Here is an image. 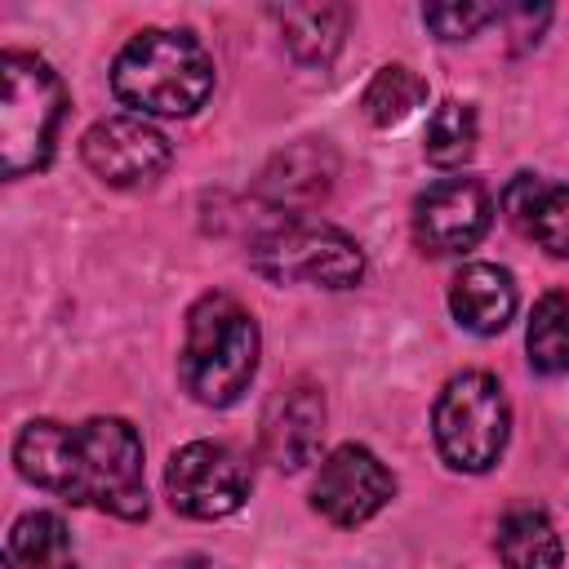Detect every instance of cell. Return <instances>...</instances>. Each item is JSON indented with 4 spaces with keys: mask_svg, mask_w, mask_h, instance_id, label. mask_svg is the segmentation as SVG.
Segmentation results:
<instances>
[{
    "mask_svg": "<svg viewBox=\"0 0 569 569\" xmlns=\"http://www.w3.org/2000/svg\"><path fill=\"white\" fill-rule=\"evenodd\" d=\"M4 569H76L67 525L53 511H27L4 542Z\"/></svg>",
    "mask_w": 569,
    "mask_h": 569,
    "instance_id": "16",
    "label": "cell"
},
{
    "mask_svg": "<svg viewBox=\"0 0 569 569\" xmlns=\"http://www.w3.org/2000/svg\"><path fill=\"white\" fill-rule=\"evenodd\" d=\"M164 493L173 511L191 520H222L240 511V502L249 498V467L240 462L236 449L218 440H191L169 458Z\"/></svg>",
    "mask_w": 569,
    "mask_h": 569,
    "instance_id": "7",
    "label": "cell"
},
{
    "mask_svg": "<svg viewBox=\"0 0 569 569\" xmlns=\"http://www.w3.org/2000/svg\"><path fill=\"white\" fill-rule=\"evenodd\" d=\"M249 267L276 284L351 289L365 276V253L347 231L329 222L289 218L249 244Z\"/></svg>",
    "mask_w": 569,
    "mask_h": 569,
    "instance_id": "5",
    "label": "cell"
},
{
    "mask_svg": "<svg viewBox=\"0 0 569 569\" xmlns=\"http://www.w3.org/2000/svg\"><path fill=\"white\" fill-rule=\"evenodd\" d=\"M507 22H520V27H511V36H520L516 44L525 49V44H538V31L547 27V18H551V9H529V4H516V9H498Z\"/></svg>",
    "mask_w": 569,
    "mask_h": 569,
    "instance_id": "23",
    "label": "cell"
},
{
    "mask_svg": "<svg viewBox=\"0 0 569 569\" xmlns=\"http://www.w3.org/2000/svg\"><path fill=\"white\" fill-rule=\"evenodd\" d=\"M493 204L476 178H445L413 200V240L427 253H462L489 231Z\"/></svg>",
    "mask_w": 569,
    "mask_h": 569,
    "instance_id": "10",
    "label": "cell"
},
{
    "mask_svg": "<svg viewBox=\"0 0 569 569\" xmlns=\"http://www.w3.org/2000/svg\"><path fill=\"white\" fill-rule=\"evenodd\" d=\"M422 151L436 169H458L471 160L476 151V107L471 102H458V98H445L431 120H427V133H422Z\"/></svg>",
    "mask_w": 569,
    "mask_h": 569,
    "instance_id": "18",
    "label": "cell"
},
{
    "mask_svg": "<svg viewBox=\"0 0 569 569\" xmlns=\"http://www.w3.org/2000/svg\"><path fill=\"white\" fill-rule=\"evenodd\" d=\"M13 462L36 489L116 520H147L142 440L124 418H89L80 427L36 418L18 431Z\"/></svg>",
    "mask_w": 569,
    "mask_h": 569,
    "instance_id": "1",
    "label": "cell"
},
{
    "mask_svg": "<svg viewBox=\"0 0 569 569\" xmlns=\"http://www.w3.org/2000/svg\"><path fill=\"white\" fill-rule=\"evenodd\" d=\"M525 236H533L551 258H569V187H542Z\"/></svg>",
    "mask_w": 569,
    "mask_h": 569,
    "instance_id": "20",
    "label": "cell"
},
{
    "mask_svg": "<svg viewBox=\"0 0 569 569\" xmlns=\"http://www.w3.org/2000/svg\"><path fill=\"white\" fill-rule=\"evenodd\" d=\"M80 156H84V164H89L102 182H111V187H151V182L169 169V160H173L169 138H164L156 124H147L142 116H111V120H98V124L84 133Z\"/></svg>",
    "mask_w": 569,
    "mask_h": 569,
    "instance_id": "9",
    "label": "cell"
},
{
    "mask_svg": "<svg viewBox=\"0 0 569 569\" xmlns=\"http://www.w3.org/2000/svg\"><path fill=\"white\" fill-rule=\"evenodd\" d=\"M396 493V476L378 462V453H369L365 445H338L311 485V507L342 529L365 525L369 516H378Z\"/></svg>",
    "mask_w": 569,
    "mask_h": 569,
    "instance_id": "8",
    "label": "cell"
},
{
    "mask_svg": "<svg viewBox=\"0 0 569 569\" xmlns=\"http://www.w3.org/2000/svg\"><path fill=\"white\" fill-rule=\"evenodd\" d=\"M493 547H498V560L507 569H560V560H565L560 533H556L551 516L538 511V507L507 511L502 525H498Z\"/></svg>",
    "mask_w": 569,
    "mask_h": 569,
    "instance_id": "15",
    "label": "cell"
},
{
    "mask_svg": "<svg viewBox=\"0 0 569 569\" xmlns=\"http://www.w3.org/2000/svg\"><path fill=\"white\" fill-rule=\"evenodd\" d=\"M258 320L231 293H204L187 311V338L178 356V378L191 400L209 409L236 405L258 369Z\"/></svg>",
    "mask_w": 569,
    "mask_h": 569,
    "instance_id": "2",
    "label": "cell"
},
{
    "mask_svg": "<svg viewBox=\"0 0 569 569\" xmlns=\"http://www.w3.org/2000/svg\"><path fill=\"white\" fill-rule=\"evenodd\" d=\"M525 347H529V365L538 373H565L569 369V293H542L533 302Z\"/></svg>",
    "mask_w": 569,
    "mask_h": 569,
    "instance_id": "17",
    "label": "cell"
},
{
    "mask_svg": "<svg viewBox=\"0 0 569 569\" xmlns=\"http://www.w3.org/2000/svg\"><path fill=\"white\" fill-rule=\"evenodd\" d=\"M258 436H262V453L276 471H302L307 462H316L320 436H325V396H320V387L307 382V378L280 382L267 396Z\"/></svg>",
    "mask_w": 569,
    "mask_h": 569,
    "instance_id": "11",
    "label": "cell"
},
{
    "mask_svg": "<svg viewBox=\"0 0 569 569\" xmlns=\"http://www.w3.org/2000/svg\"><path fill=\"white\" fill-rule=\"evenodd\" d=\"M333 178H338V151L325 138H298L267 160L253 196L276 213H307L333 191Z\"/></svg>",
    "mask_w": 569,
    "mask_h": 569,
    "instance_id": "12",
    "label": "cell"
},
{
    "mask_svg": "<svg viewBox=\"0 0 569 569\" xmlns=\"http://www.w3.org/2000/svg\"><path fill=\"white\" fill-rule=\"evenodd\" d=\"M489 18H498V4H471V0H453V4H427L422 9V22L440 36V40H467L476 36Z\"/></svg>",
    "mask_w": 569,
    "mask_h": 569,
    "instance_id": "21",
    "label": "cell"
},
{
    "mask_svg": "<svg viewBox=\"0 0 569 569\" xmlns=\"http://www.w3.org/2000/svg\"><path fill=\"white\" fill-rule=\"evenodd\" d=\"M111 89L138 116H191L213 89V62L191 31H138L111 67Z\"/></svg>",
    "mask_w": 569,
    "mask_h": 569,
    "instance_id": "3",
    "label": "cell"
},
{
    "mask_svg": "<svg viewBox=\"0 0 569 569\" xmlns=\"http://www.w3.org/2000/svg\"><path fill=\"white\" fill-rule=\"evenodd\" d=\"M276 22H280V36L298 62L329 67L342 49L351 9L347 4H289V9H276Z\"/></svg>",
    "mask_w": 569,
    "mask_h": 569,
    "instance_id": "14",
    "label": "cell"
},
{
    "mask_svg": "<svg viewBox=\"0 0 569 569\" xmlns=\"http://www.w3.org/2000/svg\"><path fill=\"white\" fill-rule=\"evenodd\" d=\"M449 311L471 333H502L516 316V280L493 262H467L449 284Z\"/></svg>",
    "mask_w": 569,
    "mask_h": 569,
    "instance_id": "13",
    "label": "cell"
},
{
    "mask_svg": "<svg viewBox=\"0 0 569 569\" xmlns=\"http://www.w3.org/2000/svg\"><path fill=\"white\" fill-rule=\"evenodd\" d=\"M542 187H547V182H542L538 173H516V178H511V187L502 191V213H507L511 227L529 231V218H533V204H538Z\"/></svg>",
    "mask_w": 569,
    "mask_h": 569,
    "instance_id": "22",
    "label": "cell"
},
{
    "mask_svg": "<svg viewBox=\"0 0 569 569\" xmlns=\"http://www.w3.org/2000/svg\"><path fill=\"white\" fill-rule=\"evenodd\" d=\"M436 449L453 471H489L511 431V409L493 373L467 369L445 382L436 400Z\"/></svg>",
    "mask_w": 569,
    "mask_h": 569,
    "instance_id": "6",
    "label": "cell"
},
{
    "mask_svg": "<svg viewBox=\"0 0 569 569\" xmlns=\"http://www.w3.org/2000/svg\"><path fill=\"white\" fill-rule=\"evenodd\" d=\"M427 102V80L418 76V71H409V67H400V62H391V67H382L369 84H365V98H360V107H365V116L373 120V124H400L413 107H422Z\"/></svg>",
    "mask_w": 569,
    "mask_h": 569,
    "instance_id": "19",
    "label": "cell"
},
{
    "mask_svg": "<svg viewBox=\"0 0 569 569\" xmlns=\"http://www.w3.org/2000/svg\"><path fill=\"white\" fill-rule=\"evenodd\" d=\"M173 569H209L204 560H182V565H173Z\"/></svg>",
    "mask_w": 569,
    "mask_h": 569,
    "instance_id": "24",
    "label": "cell"
},
{
    "mask_svg": "<svg viewBox=\"0 0 569 569\" xmlns=\"http://www.w3.org/2000/svg\"><path fill=\"white\" fill-rule=\"evenodd\" d=\"M67 93L44 58L9 49L0 58V164L4 178L44 169L53 156Z\"/></svg>",
    "mask_w": 569,
    "mask_h": 569,
    "instance_id": "4",
    "label": "cell"
}]
</instances>
